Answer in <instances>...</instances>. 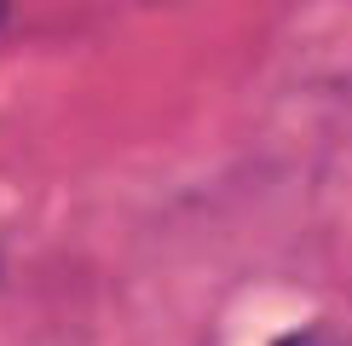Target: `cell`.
Wrapping results in <instances>:
<instances>
[{
  "label": "cell",
  "mask_w": 352,
  "mask_h": 346,
  "mask_svg": "<svg viewBox=\"0 0 352 346\" xmlns=\"http://www.w3.org/2000/svg\"><path fill=\"white\" fill-rule=\"evenodd\" d=\"M277 346H329V341H318V335H289V341H277Z\"/></svg>",
  "instance_id": "1"
}]
</instances>
